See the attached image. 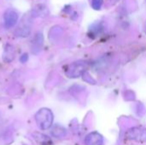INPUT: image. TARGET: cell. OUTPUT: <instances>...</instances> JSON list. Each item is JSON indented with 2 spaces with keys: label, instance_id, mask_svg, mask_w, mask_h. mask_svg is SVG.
Instances as JSON below:
<instances>
[{
  "label": "cell",
  "instance_id": "obj_1",
  "mask_svg": "<svg viewBox=\"0 0 146 145\" xmlns=\"http://www.w3.org/2000/svg\"><path fill=\"white\" fill-rule=\"evenodd\" d=\"M54 115L51 110L46 108L40 109L35 114V121L38 126L41 130H47L49 129L53 124Z\"/></svg>",
  "mask_w": 146,
  "mask_h": 145
},
{
  "label": "cell",
  "instance_id": "obj_2",
  "mask_svg": "<svg viewBox=\"0 0 146 145\" xmlns=\"http://www.w3.org/2000/svg\"><path fill=\"white\" fill-rule=\"evenodd\" d=\"M87 68H88L87 62L83 61L74 62L68 66V68L65 70V73L68 78L75 79L80 77L81 75H84L86 73Z\"/></svg>",
  "mask_w": 146,
  "mask_h": 145
},
{
  "label": "cell",
  "instance_id": "obj_3",
  "mask_svg": "<svg viewBox=\"0 0 146 145\" xmlns=\"http://www.w3.org/2000/svg\"><path fill=\"white\" fill-rule=\"evenodd\" d=\"M126 136L131 140L145 143L146 142V128L142 126L133 127L126 132Z\"/></svg>",
  "mask_w": 146,
  "mask_h": 145
},
{
  "label": "cell",
  "instance_id": "obj_4",
  "mask_svg": "<svg viewBox=\"0 0 146 145\" xmlns=\"http://www.w3.org/2000/svg\"><path fill=\"white\" fill-rule=\"evenodd\" d=\"M18 18H19V15L16 13V11H15L14 9H8L4 14L5 27L11 28L12 26H14L16 24Z\"/></svg>",
  "mask_w": 146,
  "mask_h": 145
},
{
  "label": "cell",
  "instance_id": "obj_5",
  "mask_svg": "<svg viewBox=\"0 0 146 145\" xmlns=\"http://www.w3.org/2000/svg\"><path fill=\"white\" fill-rule=\"evenodd\" d=\"M86 145H103L104 144V138L103 136L97 132H93L89 133L85 138Z\"/></svg>",
  "mask_w": 146,
  "mask_h": 145
},
{
  "label": "cell",
  "instance_id": "obj_6",
  "mask_svg": "<svg viewBox=\"0 0 146 145\" xmlns=\"http://www.w3.org/2000/svg\"><path fill=\"white\" fill-rule=\"evenodd\" d=\"M15 57V50H14V47L8 44L6 47H5V50H4V53H3V61L6 62H10Z\"/></svg>",
  "mask_w": 146,
  "mask_h": 145
},
{
  "label": "cell",
  "instance_id": "obj_7",
  "mask_svg": "<svg viewBox=\"0 0 146 145\" xmlns=\"http://www.w3.org/2000/svg\"><path fill=\"white\" fill-rule=\"evenodd\" d=\"M51 134L52 136H54L55 138H62L67 135V131L64 127H62V126L59 125H56L52 130H51Z\"/></svg>",
  "mask_w": 146,
  "mask_h": 145
},
{
  "label": "cell",
  "instance_id": "obj_8",
  "mask_svg": "<svg viewBox=\"0 0 146 145\" xmlns=\"http://www.w3.org/2000/svg\"><path fill=\"white\" fill-rule=\"evenodd\" d=\"M104 0H92V6L95 10H99L103 5Z\"/></svg>",
  "mask_w": 146,
  "mask_h": 145
},
{
  "label": "cell",
  "instance_id": "obj_9",
  "mask_svg": "<svg viewBox=\"0 0 146 145\" xmlns=\"http://www.w3.org/2000/svg\"><path fill=\"white\" fill-rule=\"evenodd\" d=\"M28 60V55L27 54H23L21 56V58H20V61L21 62H26Z\"/></svg>",
  "mask_w": 146,
  "mask_h": 145
}]
</instances>
